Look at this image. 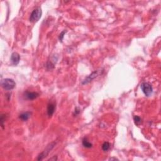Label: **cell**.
Wrapping results in <instances>:
<instances>
[{"mask_svg": "<svg viewBox=\"0 0 161 161\" xmlns=\"http://www.w3.org/2000/svg\"><path fill=\"white\" fill-rule=\"evenodd\" d=\"M42 10L40 7H36L33 10L32 13L30 14V18H29V21L32 23H36L40 20V18L42 17Z\"/></svg>", "mask_w": 161, "mask_h": 161, "instance_id": "cell-1", "label": "cell"}, {"mask_svg": "<svg viewBox=\"0 0 161 161\" xmlns=\"http://www.w3.org/2000/svg\"><path fill=\"white\" fill-rule=\"evenodd\" d=\"M1 85L3 88L5 89V90L10 91L13 90L15 87L16 83L14 80L11 79L6 78L1 80Z\"/></svg>", "mask_w": 161, "mask_h": 161, "instance_id": "cell-2", "label": "cell"}, {"mask_svg": "<svg viewBox=\"0 0 161 161\" xmlns=\"http://www.w3.org/2000/svg\"><path fill=\"white\" fill-rule=\"evenodd\" d=\"M140 88L143 93V94L146 96H151L153 93V87L150 83L144 82L142 83L140 85Z\"/></svg>", "mask_w": 161, "mask_h": 161, "instance_id": "cell-3", "label": "cell"}, {"mask_svg": "<svg viewBox=\"0 0 161 161\" xmlns=\"http://www.w3.org/2000/svg\"><path fill=\"white\" fill-rule=\"evenodd\" d=\"M55 144H56V143L55 142H52V143H50L49 145H48L47 146L46 149H45V150L42 152V153H40V154L38 156L37 160H43L45 157H46L49 155V153L50 152L51 150H52V149L54 147V146H55Z\"/></svg>", "mask_w": 161, "mask_h": 161, "instance_id": "cell-4", "label": "cell"}, {"mask_svg": "<svg viewBox=\"0 0 161 161\" xmlns=\"http://www.w3.org/2000/svg\"><path fill=\"white\" fill-rule=\"evenodd\" d=\"M99 74H100V71H98V70L93 72L90 75H89L87 77H86L85 79L83 80L82 84H83V85H85V84H88V83H90V82H91L93 79H94L96 77H97L98 76H99Z\"/></svg>", "mask_w": 161, "mask_h": 161, "instance_id": "cell-5", "label": "cell"}, {"mask_svg": "<svg viewBox=\"0 0 161 161\" xmlns=\"http://www.w3.org/2000/svg\"><path fill=\"white\" fill-rule=\"evenodd\" d=\"M10 60H11V64H12L13 65H15V66L18 65L20 61V55H19V54L15 52L12 53L11 55V58H10Z\"/></svg>", "mask_w": 161, "mask_h": 161, "instance_id": "cell-6", "label": "cell"}, {"mask_svg": "<svg viewBox=\"0 0 161 161\" xmlns=\"http://www.w3.org/2000/svg\"><path fill=\"white\" fill-rule=\"evenodd\" d=\"M25 98L28 100H33V99H36L38 96H39V93H36V92H29L26 91L25 93Z\"/></svg>", "mask_w": 161, "mask_h": 161, "instance_id": "cell-7", "label": "cell"}, {"mask_svg": "<svg viewBox=\"0 0 161 161\" xmlns=\"http://www.w3.org/2000/svg\"><path fill=\"white\" fill-rule=\"evenodd\" d=\"M55 105L54 103H49L48 104L47 106V115L49 116H52L53 114L55 112Z\"/></svg>", "mask_w": 161, "mask_h": 161, "instance_id": "cell-8", "label": "cell"}, {"mask_svg": "<svg viewBox=\"0 0 161 161\" xmlns=\"http://www.w3.org/2000/svg\"><path fill=\"white\" fill-rule=\"evenodd\" d=\"M30 116H31V113L30 112H26L20 114V116H19V118H20L22 121H27L30 118Z\"/></svg>", "mask_w": 161, "mask_h": 161, "instance_id": "cell-9", "label": "cell"}, {"mask_svg": "<svg viewBox=\"0 0 161 161\" xmlns=\"http://www.w3.org/2000/svg\"><path fill=\"white\" fill-rule=\"evenodd\" d=\"M82 143H83V145L84 146L85 148H87V149H90L93 146V144L89 142V140H87V138H83V141H82Z\"/></svg>", "mask_w": 161, "mask_h": 161, "instance_id": "cell-10", "label": "cell"}, {"mask_svg": "<svg viewBox=\"0 0 161 161\" xmlns=\"http://www.w3.org/2000/svg\"><path fill=\"white\" fill-rule=\"evenodd\" d=\"M109 148H110V143L108 142H104L103 143V145H102V149H103V151L105 152L108 151V150L109 149Z\"/></svg>", "mask_w": 161, "mask_h": 161, "instance_id": "cell-11", "label": "cell"}, {"mask_svg": "<svg viewBox=\"0 0 161 161\" xmlns=\"http://www.w3.org/2000/svg\"><path fill=\"white\" fill-rule=\"evenodd\" d=\"M134 120L135 123V125H137L138 126L140 125V124L142 123V118L138 116H136V115L135 116H134Z\"/></svg>", "mask_w": 161, "mask_h": 161, "instance_id": "cell-12", "label": "cell"}, {"mask_svg": "<svg viewBox=\"0 0 161 161\" xmlns=\"http://www.w3.org/2000/svg\"><path fill=\"white\" fill-rule=\"evenodd\" d=\"M66 32H67L66 30H63V31L61 32V33H60L59 36H58V39H59L60 42H62V40H63V39H64V35H65Z\"/></svg>", "mask_w": 161, "mask_h": 161, "instance_id": "cell-13", "label": "cell"}, {"mask_svg": "<svg viewBox=\"0 0 161 161\" xmlns=\"http://www.w3.org/2000/svg\"><path fill=\"white\" fill-rule=\"evenodd\" d=\"M5 120V115H2L1 116V119H0V121H1V127L2 128H3V126H4V121Z\"/></svg>", "mask_w": 161, "mask_h": 161, "instance_id": "cell-14", "label": "cell"}, {"mask_svg": "<svg viewBox=\"0 0 161 161\" xmlns=\"http://www.w3.org/2000/svg\"><path fill=\"white\" fill-rule=\"evenodd\" d=\"M74 113L76 114V115H79V114L80 113V109H79V108L77 107H76L75 108V112H74Z\"/></svg>", "mask_w": 161, "mask_h": 161, "instance_id": "cell-15", "label": "cell"}, {"mask_svg": "<svg viewBox=\"0 0 161 161\" xmlns=\"http://www.w3.org/2000/svg\"><path fill=\"white\" fill-rule=\"evenodd\" d=\"M57 160V156H54V157H52V158H51V159H50L49 160Z\"/></svg>", "mask_w": 161, "mask_h": 161, "instance_id": "cell-16", "label": "cell"}, {"mask_svg": "<svg viewBox=\"0 0 161 161\" xmlns=\"http://www.w3.org/2000/svg\"><path fill=\"white\" fill-rule=\"evenodd\" d=\"M118 160V159H116V158H115V157L110 158V159H109V160Z\"/></svg>", "mask_w": 161, "mask_h": 161, "instance_id": "cell-17", "label": "cell"}]
</instances>
